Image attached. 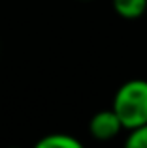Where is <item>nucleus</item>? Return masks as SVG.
I'll return each mask as SVG.
<instances>
[{
    "instance_id": "3",
    "label": "nucleus",
    "mask_w": 147,
    "mask_h": 148,
    "mask_svg": "<svg viewBox=\"0 0 147 148\" xmlns=\"http://www.w3.org/2000/svg\"><path fill=\"white\" fill-rule=\"evenodd\" d=\"M115 13L123 19H140L147 10V0H111Z\"/></svg>"
},
{
    "instance_id": "2",
    "label": "nucleus",
    "mask_w": 147,
    "mask_h": 148,
    "mask_svg": "<svg viewBox=\"0 0 147 148\" xmlns=\"http://www.w3.org/2000/svg\"><path fill=\"white\" fill-rule=\"evenodd\" d=\"M89 131L98 141H110V139H115L123 131V124L113 109H106V111H98L91 118Z\"/></svg>"
},
{
    "instance_id": "5",
    "label": "nucleus",
    "mask_w": 147,
    "mask_h": 148,
    "mask_svg": "<svg viewBox=\"0 0 147 148\" xmlns=\"http://www.w3.org/2000/svg\"><path fill=\"white\" fill-rule=\"evenodd\" d=\"M125 145L126 148H147V124L130 130Z\"/></svg>"
},
{
    "instance_id": "4",
    "label": "nucleus",
    "mask_w": 147,
    "mask_h": 148,
    "mask_svg": "<svg viewBox=\"0 0 147 148\" xmlns=\"http://www.w3.org/2000/svg\"><path fill=\"white\" fill-rule=\"evenodd\" d=\"M38 148H81V143L68 133H49L36 143Z\"/></svg>"
},
{
    "instance_id": "6",
    "label": "nucleus",
    "mask_w": 147,
    "mask_h": 148,
    "mask_svg": "<svg viewBox=\"0 0 147 148\" xmlns=\"http://www.w3.org/2000/svg\"><path fill=\"white\" fill-rule=\"evenodd\" d=\"M81 2H89V0H81Z\"/></svg>"
},
{
    "instance_id": "1",
    "label": "nucleus",
    "mask_w": 147,
    "mask_h": 148,
    "mask_svg": "<svg viewBox=\"0 0 147 148\" xmlns=\"http://www.w3.org/2000/svg\"><path fill=\"white\" fill-rule=\"evenodd\" d=\"M111 109L119 116L123 130H134L147 124V81L130 79L117 88Z\"/></svg>"
}]
</instances>
